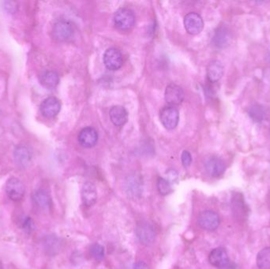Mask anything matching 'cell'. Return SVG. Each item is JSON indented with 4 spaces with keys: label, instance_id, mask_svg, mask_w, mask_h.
Listing matches in <instances>:
<instances>
[{
    "label": "cell",
    "instance_id": "7c38bea8",
    "mask_svg": "<svg viewBox=\"0 0 270 269\" xmlns=\"http://www.w3.org/2000/svg\"><path fill=\"white\" fill-rule=\"evenodd\" d=\"M205 171L211 177L222 176L226 170V165L221 158L217 156L208 158L205 164Z\"/></svg>",
    "mask_w": 270,
    "mask_h": 269
},
{
    "label": "cell",
    "instance_id": "3957f363",
    "mask_svg": "<svg viewBox=\"0 0 270 269\" xmlns=\"http://www.w3.org/2000/svg\"><path fill=\"white\" fill-rule=\"evenodd\" d=\"M198 225L201 229L205 231H213L218 229L221 224V219L215 211L211 210H206V211H201V213L198 215Z\"/></svg>",
    "mask_w": 270,
    "mask_h": 269
},
{
    "label": "cell",
    "instance_id": "83f0119b",
    "mask_svg": "<svg viewBox=\"0 0 270 269\" xmlns=\"http://www.w3.org/2000/svg\"><path fill=\"white\" fill-rule=\"evenodd\" d=\"M33 224L32 223L31 219H29V217H28V219H26V221H24L23 223V228L24 229H26V231H31L33 229Z\"/></svg>",
    "mask_w": 270,
    "mask_h": 269
},
{
    "label": "cell",
    "instance_id": "6da1fadb",
    "mask_svg": "<svg viewBox=\"0 0 270 269\" xmlns=\"http://www.w3.org/2000/svg\"><path fill=\"white\" fill-rule=\"evenodd\" d=\"M114 26L120 31H129L133 29L135 24L134 12L129 8H120L113 17Z\"/></svg>",
    "mask_w": 270,
    "mask_h": 269
},
{
    "label": "cell",
    "instance_id": "8fae6325",
    "mask_svg": "<svg viewBox=\"0 0 270 269\" xmlns=\"http://www.w3.org/2000/svg\"><path fill=\"white\" fill-rule=\"evenodd\" d=\"M61 110V103L57 97L49 96L40 104V112L45 118L56 117Z\"/></svg>",
    "mask_w": 270,
    "mask_h": 269
},
{
    "label": "cell",
    "instance_id": "8992f818",
    "mask_svg": "<svg viewBox=\"0 0 270 269\" xmlns=\"http://www.w3.org/2000/svg\"><path fill=\"white\" fill-rule=\"evenodd\" d=\"M159 119L165 128L173 130L179 123L180 113L174 106H167L163 107L159 112Z\"/></svg>",
    "mask_w": 270,
    "mask_h": 269
},
{
    "label": "cell",
    "instance_id": "603a6c76",
    "mask_svg": "<svg viewBox=\"0 0 270 269\" xmlns=\"http://www.w3.org/2000/svg\"><path fill=\"white\" fill-rule=\"evenodd\" d=\"M90 254L96 261H100L104 258V255H105L104 248L100 244H93L90 247Z\"/></svg>",
    "mask_w": 270,
    "mask_h": 269
},
{
    "label": "cell",
    "instance_id": "7402d4cb",
    "mask_svg": "<svg viewBox=\"0 0 270 269\" xmlns=\"http://www.w3.org/2000/svg\"><path fill=\"white\" fill-rule=\"evenodd\" d=\"M256 262L258 268L270 269V247L264 248L257 253Z\"/></svg>",
    "mask_w": 270,
    "mask_h": 269
},
{
    "label": "cell",
    "instance_id": "2e32d148",
    "mask_svg": "<svg viewBox=\"0 0 270 269\" xmlns=\"http://www.w3.org/2000/svg\"><path fill=\"white\" fill-rule=\"evenodd\" d=\"M82 201L84 205L91 207L97 201V190L96 186L91 182L84 183L82 188Z\"/></svg>",
    "mask_w": 270,
    "mask_h": 269
},
{
    "label": "cell",
    "instance_id": "44dd1931",
    "mask_svg": "<svg viewBox=\"0 0 270 269\" xmlns=\"http://www.w3.org/2000/svg\"><path fill=\"white\" fill-rule=\"evenodd\" d=\"M230 39L231 36L229 31L225 27H220L217 30L213 37L215 45L219 47H224L228 45L230 41Z\"/></svg>",
    "mask_w": 270,
    "mask_h": 269
},
{
    "label": "cell",
    "instance_id": "5bb4252c",
    "mask_svg": "<svg viewBox=\"0 0 270 269\" xmlns=\"http://www.w3.org/2000/svg\"><path fill=\"white\" fill-rule=\"evenodd\" d=\"M14 158L17 166L20 168H27L31 165L32 154L25 145H18L14 152Z\"/></svg>",
    "mask_w": 270,
    "mask_h": 269
},
{
    "label": "cell",
    "instance_id": "f1b7e54d",
    "mask_svg": "<svg viewBox=\"0 0 270 269\" xmlns=\"http://www.w3.org/2000/svg\"><path fill=\"white\" fill-rule=\"evenodd\" d=\"M133 269H149V267L145 262L138 261L136 264H134Z\"/></svg>",
    "mask_w": 270,
    "mask_h": 269
},
{
    "label": "cell",
    "instance_id": "52a82bcc",
    "mask_svg": "<svg viewBox=\"0 0 270 269\" xmlns=\"http://www.w3.org/2000/svg\"><path fill=\"white\" fill-rule=\"evenodd\" d=\"M208 261L213 267L219 269L229 268L231 261L225 249L218 247L212 249L208 256Z\"/></svg>",
    "mask_w": 270,
    "mask_h": 269
},
{
    "label": "cell",
    "instance_id": "7a4b0ae2",
    "mask_svg": "<svg viewBox=\"0 0 270 269\" xmlns=\"http://www.w3.org/2000/svg\"><path fill=\"white\" fill-rule=\"evenodd\" d=\"M135 233L139 242L144 246H151L156 241V232L154 227L145 221L137 224Z\"/></svg>",
    "mask_w": 270,
    "mask_h": 269
},
{
    "label": "cell",
    "instance_id": "cb8c5ba5",
    "mask_svg": "<svg viewBox=\"0 0 270 269\" xmlns=\"http://www.w3.org/2000/svg\"><path fill=\"white\" fill-rule=\"evenodd\" d=\"M158 192L162 196H166L172 192V186L169 181L164 178H159L156 183Z\"/></svg>",
    "mask_w": 270,
    "mask_h": 269
},
{
    "label": "cell",
    "instance_id": "5b68a950",
    "mask_svg": "<svg viewBox=\"0 0 270 269\" xmlns=\"http://www.w3.org/2000/svg\"><path fill=\"white\" fill-rule=\"evenodd\" d=\"M73 36H74V28L72 24L68 21H59L53 26V38L57 41H67L71 40Z\"/></svg>",
    "mask_w": 270,
    "mask_h": 269
},
{
    "label": "cell",
    "instance_id": "ba28073f",
    "mask_svg": "<svg viewBox=\"0 0 270 269\" xmlns=\"http://www.w3.org/2000/svg\"><path fill=\"white\" fill-rule=\"evenodd\" d=\"M125 190L130 198H139L143 192V184L140 176L131 175L126 179Z\"/></svg>",
    "mask_w": 270,
    "mask_h": 269
},
{
    "label": "cell",
    "instance_id": "9c48e42d",
    "mask_svg": "<svg viewBox=\"0 0 270 269\" xmlns=\"http://www.w3.org/2000/svg\"><path fill=\"white\" fill-rule=\"evenodd\" d=\"M103 64L110 71L119 70L123 65V55L119 49L110 47L103 54Z\"/></svg>",
    "mask_w": 270,
    "mask_h": 269
},
{
    "label": "cell",
    "instance_id": "d6986e66",
    "mask_svg": "<svg viewBox=\"0 0 270 269\" xmlns=\"http://www.w3.org/2000/svg\"><path fill=\"white\" fill-rule=\"evenodd\" d=\"M34 204L42 210L50 209L51 206V196L44 190H38L33 196Z\"/></svg>",
    "mask_w": 270,
    "mask_h": 269
},
{
    "label": "cell",
    "instance_id": "9a60e30c",
    "mask_svg": "<svg viewBox=\"0 0 270 269\" xmlns=\"http://www.w3.org/2000/svg\"><path fill=\"white\" fill-rule=\"evenodd\" d=\"M98 141V133L93 127H85L78 134V141L85 148H92Z\"/></svg>",
    "mask_w": 270,
    "mask_h": 269
},
{
    "label": "cell",
    "instance_id": "e0dca14e",
    "mask_svg": "<svg viewBox=\"0 0 270 269\" xmlns=\"http://www.w3.org/2000/svg\"><path fill=\"white\" fill-rule=\"evenodd\" d=\"M109 116L112 123L116 126V127H122L124 126L128 120V113L127 110L122 106H113L110 112H109Z\"/></svg>",
    "mask_w": 270,
    "mask_h": 269
},
{
    "label": "cell",
    "instance_id": "4fadbf2b",
    "mask_svg": "<svg viewBox=\"0 0 270 269\" xmlns=\"http://www.w3.org/2000/svg\"><path fill=\"white\" fill-rule=\"evenodd\" d=\"M165 96L167 103L174 106L180 104L183 101L185 94L181 87L175 84H170L166 88Z\"/></svg>",
    "mask_w": 270,
    "mask_h": 269
},
{
    "label": "cell",
    "instance_id": "ac0fdd59",
    "mask_svg": "<svg viewBox=\"0 0 270 269\" xmlns=\"http://www.w3.org/2000/svg\"><path fill=\"white\" fill-rule=\"evenodd\" d=\"M224 67L218 60H212L207 67V78L210 82H217L223 76Z\"/></svg>",
    "mask_w": 270,
    "mask_h": 269
},
{
    "label": "cell",
    "instance_id": "277c9868",
    "mask_svg": "<svg viewBox=\"0 0 270 269\" xmlns=\"http://www.w3.org/2000/svg\"><path fill=\"white\" fill-rule=\"evenodd\" d=\"M5 190L8 197L15 202L22 201L26 193V189L22 181L15 177L8 179L6 183Z\"/></svg>",
    "mask_w": 270,
    "mask_h": 269
},
{
    "label": "cell",
    "instance_id": "ffe728a7",
    "mask_svg": "<svg viewBox=\"0 0 270 269\" xmlns=\"http://www.w3.org/2000/svg\"><path fill=\"white\" fill-rule=\"evenodd\" d=\"M40 82L47 89H54L60 82V77L56 71H46L40 77Z\"/></svg>",
    "mask_w": 270,
    "mask_h": 269
},
{
    "label": "cell",
    "instance_id": "30bf717a",
    "mask_svg": "<svg viewBox=\"0 0 270 269\" xmlns=\"http://www.w3.org/2000/svg\"><path fill=\"white\" fill-rule=\"evenodd\" d=\"M184 26L189 34H198L203 29V19L198 14L191 12L184 18Z\"/></svg>",
    "mask_w": 270,
    "mask_h": 269
},
{
    "label": "cell",
    "instance_id": "d4e9b609",
    "mask_svg": "<svg viewBox=\"0 0 270 269\" xmlns=\"http://www.w3.org/2000/svg\"><path fill=\"white\" fill-rule=\"evenodd\" d=\"M250 117L252 118L254 121L261 122L262 121L263 118H264V112L262 109L260 107L259 105H255L250 107V112H249Z\"/></svg>",
    "mask_w": 270,
    "mask_h": 269
},
{
    "label": "cell",
    "instance_id": "4316f807",
    "mask_svg": "<svg viewBox=\"0 0 270 269\" xmlns=\"http://www.w3.org/2000/svg\"><path fill=\"white\" fill-rule=\"evenodd\" d=\"M168 178L167 180L169 181V183H175L176 182L178 179V175L175 171H170V172H168Z\"/></svg>",
    "mask_w": 270,
    "mask_h": 269
},
{
    "label": "cell",
    "instance_id": "484cf974",
    "mask_svg": "<svg viewBox=\"0 0 270 269\" xmlns=\"http://www.w3.org/2000/svg\"><path fill=\"white\" fill-rule=\"evenodd\" d=\"M182 164L185 168L191 166L192 162V156L188 151H183L181 155Z\"/></svg>",
    "mask_w": 270,
    "mask_h": 269
}]
</instances>
